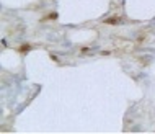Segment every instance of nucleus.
<instances>
[{"label":"nucleus","mask_w":155,"mask_h":134,"mask_svg":"<svg viewBox=\"0 0 155 134\" xmlns=\"http://www.w3.org/2000/svg\"><path fill=\"white\" fill-rule=\"evenodd\" d=\"M55 18H57V13H51L49 16H46L44 20H55Z\"/></svg>","instance_id":"f03ea898"},{"label":"nucleus","mask_w":155,"mask_h":134,"mask_svg":"<svg viewBox=\"0 0 155 134\" xmlns=\"http://www.w3.org/2000/svg\"><path fill=\"white\" fill-rule=\"evenodd\" d=\"M29 49H31V47H29L28 44H24V46H21V47H20V51H21V52H23V51L26 52V51H29Z\"/></svg>","instance_id":"7ed1b4c3"},{"label":"nucleus","mask_w":155,"mask_h":134,"mask_svg":"<svg viewBox=\"0 0 155 134\" xmlns=\"http://www.w3.org/2000/svg\"><path fill=\"white\" fill-rule=\"evenodd\" d=\"M106 25H117L119 23V18H108V20H104Z\"/></svg>","instance_id":"f257e3e1"}]
</instances>
